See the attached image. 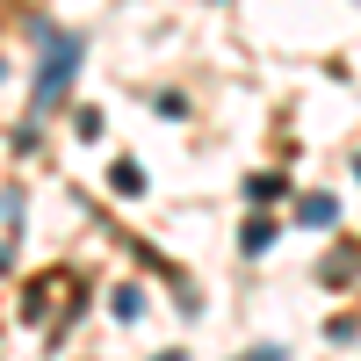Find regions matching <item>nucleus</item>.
I'll use <instances>...</instances> for the list:
<instances>
[{
    "mask_svg": "<svg viewBox=\"0 0 361 361\" xmlns=\"http://www.w3.org/2000/svg\"><path fill=\"white\" fill-rule=\"evenodd\" d=\"M37 37H44V58H37V87H29V109H58V102H66L73 94V73H80V37H73V29H37Z\"/></svg>",
    "mask_w": 361,
    "mask_h": 361,
    "instance_id": "1",
    "label": "nucleus"
},
{
    "mask_svg": "<svg viewBox=\"0 0 361 361\" xmlns=\"http://www.w3.org/2000/svg\"><path fill=\"white\" fill-rule=\"evenodd\" d=\"M282 195H289V180H282V173H260V180H246V202H260V209H267V202H282Z\"/></svg>",
    "mask_w": 361,
    "mask_h": 361,
    "instance_id": "2",
    "label": "nucleus"
},
{
    "mask_svg": "<svg viewBox=\"0 0 361 361\" xmlns=\"http://www.w3.org/2000/svg\"><path fill=\"white\" fill-rule=\"evenodd\" d=\"M296 217H304L311 231H325V224H333V217H340V202H325V195H311L304 209H296Z\"/></svg>",
    "mask_w": 361,
    "mask_h": 361,
    "instance_id": "3",
    "label": "nucleus"
},
{
    "mask_svg": "<svg viewBox=\"0 0 361 361\" xmlns=\"http://www.w3.org/2000/svg\"><path fill=\"white\" fill-rule=\"evenodd\" d=\"M238 246H246V253H267V246H275V224H260V217H253V224H246V238H238Z\"/></svg>",
    "mask_w": 361,
    "mask_h": 361,
    "instance_id": "4",
    "label": "nucleus"
},
{
    "mask_svg": "<svg viewBox=\"0 0 361 361\" xmlns=\"http://www.w3.org/2000/svg\"><path fill=\"white\" fill-rule=\"evenodd\" d=\"M109 180H116V195H137V188H145V173H137L130 159H116V173H109Z\"/></svg>",
    "mask_w": 361,
    "mask_h": 361,
    "instance_id": "5",
    "label": "nucleus"
},
{
    "mask_svg": "<svg viewBox=\"0 0 361 361\" xmlns=\"http://www.w3.org/2000/svg\"><path fill=\"white\" fill-rule=\"evenodd\" d=\"M109 304H116V318H145V296H137V289H116Z\"/></svg>",
    "mask_w": 361,
    "mask_h": 361,
    "instance_id": "6",
    "label": "nucleus"
},
{
    "mask_svg": "<svg viewBox=\"0 0 361 361\" xmlns=\"http://www.w3.org/2000/svg\"><path fill=\"white\" fill-rule=\"evenodd\" d=\"M159 361H188V354H180V347H166V354H159Z\"/></svg>",
    "mask_w": 361,
    "mask_h": 361,
    "instance_id": "7",
    "label": "nucleus"
}]
</instances>
